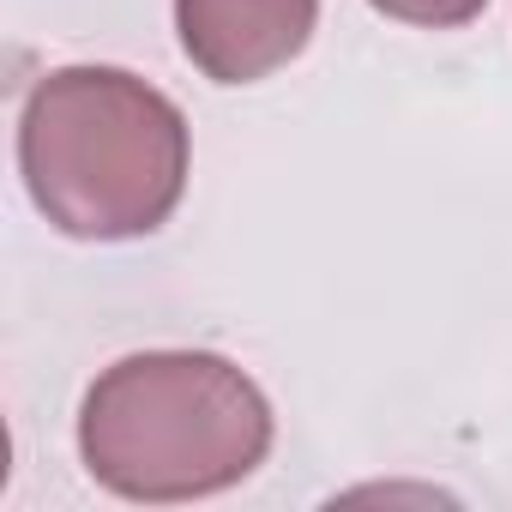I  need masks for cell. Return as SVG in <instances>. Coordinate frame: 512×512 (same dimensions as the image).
Instances as JSON below:
<instances>
[{
	"instance_id": "cell-1",
	"label": "cell",
	"mask_w": 512,
	"mask_h": 512,
	"mask_svg": "<svg viewBox=\"0 0 512 512\" xmlns=\"http://www.w3.org/2000/svg\"><path fill=\"white\" fill-rule=\"evenodd\" d=\"M187 115L121 67H55L19 115L31 205L73 241H133L187 193Z\"/></svg>"
},
{
	"instance_id": "cell-2",
	"label": "cell",
	"mask_w": 512,
	"mask_h": 512,
	"mask_svg": "<svg viewBox=\"0 0 512 512\" xmlns=\"http://www.w3.org/2000/svg\"><path fill=\"white\" fill-rule=\"evenodd\" d=\"M272 452V404L229 356L139 350L79 404V458L121 500H205Z\"/></svg>"
},
{
	"instance_id": "cell-3",
	"label": "cell",
	"mask_w": 512,
	"mask_h": 512,
	"mask_svg": "<svg viewBox=\"0 0 512 512\" xmlns=\"http://www.w3.org/2000/svg\"><path fill=\"white\" fill-rule=\"evenodd\" d=\"M320 19V0H175L181 55L211 85H260L290 67Z\"/></svg>"
},
{
	"instance_id": "cell-4",
	"label": "cell",
	"mask_w": 512,
	"mask_h": 512,
	"mask_svg": "<svg viewBox=\"0 0 512 512\" xmlns=\"http://www.w3.org/2000/svg\"><path fill=\"white\" fill-rule=\"evenodd\" d=\"M374 13L398 19V25H422V31H452V25H470L488 0H368Z\"/></svg>"
}]
</instances>
